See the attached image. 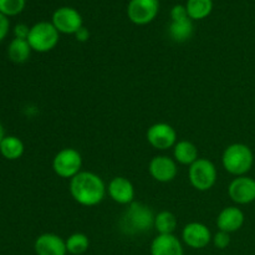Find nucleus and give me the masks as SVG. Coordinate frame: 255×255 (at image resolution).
<instances>
[{"label": "nucleus", "mask_w": 255, "mask_h": 255, "mask_svg": "<svg viewBox=\"0 0 255 255\" xmlns=\"http://www.w3.org/2000/svg\"><path fill=\"white\" fill-rule=\"evenodd\" d=\"M182 239L192 249H203L212 242V233L203 223L187 224L182 232Z\"/></svg>", "instance_id": "obj_12"}, {"label": "nucleus", "mask_w": 255, "mask_h": 255, "mask_svg": "<svg viewBox=\"0 0 255 255\" xmlns=\"http://www.w3.org/2000/svg\"><path fill=\"white\" fill-rule=\"evenodd\" d=\"M75 37H76L77 41H81V42H85L89 40L90 37V31L86 29L85 26H82L81 29H79L76 31V34H75Z\"/></svg>", "instance_id": "obj_29"}, {"label": "nucleus", "mask_w": 255, "mask_h": 255, "mask_svg": "<svg viewBox=\"0 0 255 255\" xmlns=\"http://www.w3.org/2000/svg\"><path fill=\"white\" fill-rule=\"evenodd\" d=\"M26 0H0V12L5 16H15L25 9Z\"/></svg>", "instance_id": "obj_24"}, {"label": "nucleus", "mask_w": 255, "mask_h": 255, "mask_svg": "<svg viewBox=\"0 0 255 255\" xmlns=\"http://www.w3.org/2000/svg\"><path fill=\"white\" fill-rule=\"evenodd\" d=\"M189 182L197 191H208L216 184L217 168L212 161L207 158H198L189 166Z\"/></svg>", "instance_id": "obj_5"}, {"label": "nucleus", "mask_w": 255, "mask_h": 255, "mask_svg": "<svg viewBox=\"0 0 255 255\" xmlns=\"http://www.w3.org/2000/svg\"><path fill=\"white\" fill-rule=\"evenodd\" d=\"M212 241H213L216 248L226 249L231 244V237H229V233H227V232L219 231L218 233H216L212 237Z\"/></svg>", "instance_id": "obj_25"}, {"label": "nucleus", "mask_w": 255, "mask_h": 255, "mask_svg": "<svg viewBox=\"0 0 255 255\" xmlns=\"http://www.w3.org/2000/svg\"><path fill=\"white\" fill-rule=\"evenodd\" d=\"M151 255H184V251L174 234H158L151 244Z\"/></svg>", "instance_id": "obj_14"}, {"label": "nucleus", "mask_w": 255, "mask_h": 255, "mask_svg": "<svg viewBox=\"0 0 255 255\" xmlns=\"http://www.w3.org/2000/svg\"><path fill=\"white\" fill-rule=\"evenodd\" d=\"M36 255H66V242L54 233L41 234L34 243Z\"/></svg>", "instance_id": "obj_13"}, {"label": "nucleus", "mask_w": 255, "mask_h": 255, "mask_svg": "<svg viewBox=\"0 0 255 255\" xmlns=\"http://www.w3.org/2000/svg\"><path fill=\"white\" fill-rule=\"evenodd\" d=\"M228 194L237 204H249L255 201V179L247 176L234 178L228 187Z\"/></svg>", "instance_id": "obj_10"}, {"label": "nucleus", "mask_w": 255, "mask_h": 255, "mask_svg": "<svg viewBox=\"0 0 255 255\" xmlns=\"http://www.w3.org/2000/svg\"><path fill=\"white\" fill-rule=\"evenodd\" d=\"M174 161L184 166L193 164L198 157V148L194 143L189 141H179L173 147Z\"/></svg>", "instance_id": "obj_17"}, {"label": "nucleus", "mask_w": 255, "mask_h": 255, "mask_svg": "<svg viewBox=\"0 0 255 255\" xmlns=\"http://www.w3.org/2000/svg\"><path fill=\"white\" fill-rule=\"evenodd\" d=\"M30 27L25 24H17L15 25L14 27V35L16 39H22L27 40V36H29Z\"/></svg>", "instance_id": "obj_27"}, {"label": "nucleus", "mask_w": 255, "mask_h": 255, "mask_svg": "<svg viewBox=\"0 0 255 255\" xmlns=\"http://www.w3.org/2000/svg\"><path fill=\"white\" fill-rule=\"evenodd\" d=\"M9 19H7V16H5V15H2L1 12H0V41H2V40L5 39V36H6L7 32H9Z\"/></svg>", "instance_id": "obj_28"}, {"label": "nucleus", "mask_w": 255, "mask_h": 255, "mask_svg": "<svg viewBox=\"0 0 255 255\" xmlns=\"http://www.w3.org/2000/svg\"><path fill=\"white\" fill-rule=\"evenodd\" d=\"M177 217L172 212L163 211L154 218V228L158 234H173L177 228Z\"/></svg>", "instance_id": "obj_22"}, {"label": "nucleus", "mask_w": 255, "mask_h": 255, "mask_svg": "<svg viewBox=\"0 0 255 255\" xmlns=\"http://www.w3.org/2000/svg\"><path fill=\"white\" fill-rule=\"evenodd\" d=\"M31 46L29 45L27 40L16 39L11 40L7 47V56L15 64H22L27 61L31 54Z\"/></svg>", "instance_id": "obj_19"}, {"label": "nucleus", "mask_w": 255, "mask_h": 255, "mask_svg": "<svg viewBox=\"0 0 255 255\" xmlns=\"http://www.w3.org/2000/svg\"><path fill=\"white\" fill-rule=\"evenodd\" d=\"M188 16V12H187L186 5L177 4L172 7L171 10V19L172 21H177V20H183L187 19Z\"/></svg>", "instance_id": "obj_26"}, {"label": "nucleus", "mask_w": 255, "mask_h": 255, "mask_svg": "<svg viewBox=\"0 0 255 255\" xmlns=\"http://www.w3.org/2000/svg\"><path fill=\"white\" fill-rule=\"evenodd\" d=\"M60 32L49 21H39L30 27L27 42L36 52H49L57 45Z\"/></svg>", "instance_id": "obj_4"}, {"label": "nucleus", "mask_w": 255, "mask_h": 255, "mask_svg": "<svg viewBox=\"0 0 255 255\" xmlns=\"http://www.w3.org/2000/svg\"><path fill=\"white\" fill-rule=\"evenodd\" d=\"M51 22L60 34L67 35H75L77 30L84 26L81 14L70 6H61L55 10Z\"/></svg>", "instance_id": "obj_8"}, {"label": "nucleus", "mask_w": 255, "mask_h": 255, "mask_svg": "<svg viewBox=\"0 0 255 255\" xmlns=\"http://www.w3.org/2000/svg\"><path fill=\"white\" fill-rule=\"evenodd\" d=\"M70 193L79 204L92 207L104 201L106 186L96 173L81 171L70 181Z\"/></svg>", "instance_id": "obj_1"}, {"label": "nucleus", "mask_w": 255, "mask_h": 255, "mask_svg": "<svg viewBox=\"0 0 255 255\" xmlns=\"http://www.w3.org/2000/svg\"><path fill=\"white\" fill-rule=\"evenodd\" d=\"M244 224V213L238 207H227L219 213L217 218L218 229L227 233L239 231Z\"/></svg>", "instance_id": "obj_16"}, {"label": "nucleus", "mask_w": 255, "mask_h": 255, "mask_svg": "<svg viewBox=\"0 0 255 255\" xmlns=\"http://www.w3.org/2000/svg\"><path fill=\"white\" fill-rule=\"evenodd\" d=\"M67 253L72 255H81L89 249L90 239L84 233H74L66 239Z\"/></svg>", "instance_id": "obj_23"}, {"label": "nucleus", "mask_w": 255, "mask_h": 255, "mask_svg": "<svg viewBox=\"0 0 255 255\" xmlns=\"http://www.w3.org/2000/svg\"><path fill=\"white\" fill-rule=\"evenodd\" d=\"M109 194L119 204H131L134 199L133 184L125 177H115L109 184Z\"/></svg>", "instance_id": "obj_15"}, {"label": "nucleus", "mask_w": 255, "mask_h": 255, "mask_svg": "<svg viewBox=\"0 0 255 255\" xmlns=\"http://www.w3.org/2000/svg\"><path fill=\"white\" fill-rule=\"evenodd\" d=\"M5 137V132H4V127H2V125L0 124V143H1V141L4 139Z\"/></svg>", "instance_id": "obj_30"}, {"label": "nucleus", "mask_w": 255, "mask_h": 255, "mask_svg": "<svg viewBox=\"0 0 255 255\" xmlns=\"http://www.w3.org/2000/svg\"><path fill=\"white\" fill-rule=\"evenodd\" d=\"M147 141L153 148L164 151L174 147V144L177 143V133L171 125L159 122L152 125L148 128Z\"/></svg>", "instance_id": "obj_9"}, {"label": "nucleus", "mask_w": 255, "mask_h": 255, "mask_svg": "<svg viewBox=\"0 0 255 255\" xmlns=\"http://www.w3.org/2000/svg\"><path fill=\"white\" fill-rule=\"evenodd\" d=\"M193 22L192 19L187 17L183 20L171 21L168 27V34L171 39L176 42H186L193 35Z\"/></svg>", "instance_id": "obj_18"}, {"label": "nucleus", "mask_w": 255, "mask_h": 255, "mask_svg": "<svg viewBox=\"0 0 255 255\" xmlns=\"http://www.w3.org/2000/svg\"><path fill=\"white\" fill-rule=\"evenodd\" d=\"M222 163L228 173L237 177L246 176L253 167V151L244 143H233L224 149Z\"/></svg>", "instance_id": "obj_3"}, {"label": "nucleus", "mask_w": 255, "mask_h": 255, "mask_svg": "<svg viewBox=\"0 0 255 255\" xmlns=\"http://www.w3.org/2000/svg\"><path fill=\"white\" fill-rule=\"evenodd\" d=\"M159 11V0H129L127 16L133 24L147 25L153 21Z\"/></svg>", "instance_id": "obj_7"}, {"label": "nucleus", "mask_w": 255, "mask_h": 255, "mask_svg": "<svg viewBox=\"0 0 255 255\" xmlns=\"http://www.w3.org/2000/svg\"><path fill=\"white\" fill-rule=\"evenodd\" d=\"M82 157L75 148H64L57 152L52 161L54 172L61 178H74L81 172Z\"/></svg>", "instance_id": "obj_6"}, {"label": "nucleus", "mask_w": 255, "mask_h": 255, "mask_svg": "<svg viewBox=\"0 0 255 255\" xmlns=\"http://www.w3.org/2000/svg\"><path fill=\"white\" fill-rule=\"evenodd\" d=\"M0 153L4 158L15 161L24 153V143L15 136H5L0 143Z\"/></svg>", "instance_id": "obj_20"}, {"label": "nucleus", "mask_w": 255, "mask_h": 255, "mask_svg": "<svg viewBox=\"0 0 255 255\" xmlns=\"http://www.w3.org/2000/svg\"><path fill=\"white\" fill-rule=\"evenodd\" d=\"M186 7L189 19L203 20L211 15L213 10V0H187Z\"/></svg>", "instance_id": "obj_21"}, {"label": "nucleus", "mask_w": 255, "mask_h": 255, "mask_svg": "<svg viewBox=\"0 0 255 255\" xmlns=\"http://www.w3.org/2000/svg\"><path fill=\"white\" fill-rule=\"evenodd\" d=\"M149 173L154 181L159 183H168L172 182L177 176V163L174 159L168 156H156L149 162Z\"/></svg>", "instance_id": "obj_11"}, {"label": "nucleus", "mask_w": 255, "mask_h": 255, "mask_svg": "<svg viewBox=\"0 0 255 255\" xmlns=\"http://www.w3.org/2000/svg\"><path fill=\"white\" fill-rule=\"evenodd\" d=\"M154 218L152 209L141 202H132L120 219V228L125 234L146 233L154 227Z\"/></svg>", "instance_id": "obj_2"}]
</instances>
